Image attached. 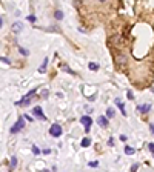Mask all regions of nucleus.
<instances>
[{
    "label": "nucleus",
    "instance_id": "1",
    "mask_svg": "<svg viewBox=\"0 0 154 172\" xmlns=\"http://www.w3.org/2000/svg\"><path fill=\"white\" fill-rule=\"evenodd\" d=\"M35 92H37L35 89H31V91H29L28 94L25 95V97H23L20 101H17V104H19V106H28V104L31 103V100H32V95L35 94Z\"/></svg>",
    "mask_w": 154,
    "mask_h": 172
},
{
    "label": "nucleus",
    "instance_id": "2",
    "mask_svg": "<svg viewBox=\"0 0 154 172\" xmlns=\"http://www.w3.org/2000/svg\"><path fill=\"white\" fill-rule=\"evenodd\" d=\"M62 132H63V129H62V126L59 123H53V125L49 126V134L53 135V137H60Z\"/></svg>",
    "mask_w": 154,
    "mask_h": 172
},
{
    "label": "nucleus",
    "instance_id": "3",
    "mask_svg": "<svg viewBox=\"0 0 154 172\" xmlns=\"http://www.w3.org/2000/svg\"><path fill=\"white\" fill-rule=\"evenodd\" d=\"M80 123L85 126V132L88 134V132H89V129H91V125H93L91 117H89V115H83V117L80 118Z\"/></svg>",
    "mask_w": 154,
    "mask_h": 172
},
{
    "label": "nucleus",
    "instance_id": "4",
    "mask_svg": "<svg viewBox=\"0 0 154 172\" xmlns=\"http://www.w3.org/2000/svg\"><path fill=\"white\" fill-rule=\"evenodd\" d=\"M23 128H25V122H23V118L20 117L19 120L16 122V125L11 128V134H17V132H20Z\"/></svg>",
    "mask_w": 154,
    "mask_h": 172
},
{
    "label": "nucleus",
    "instance_id": "5",
    "mask_svg": "<svg viewBox=\"0 0 154 172\" xmlns=\"http://www.w3.org/2000/svg\"><path fill=\"white\" fill-rule=\"evenodd\" d=\"M32 114L38 118V120H46V117H45V114H43V111H42L40 106H35V108L32 109Z\"/></svg>",
    "mask_w": 154,
    "mask_h": 172
},
{
    "label": "nucleus",
    "instance_id": "6",
    "mask_svg": "<svg viewBox=\"0 0 154 172\" xmlns=\"http://www.w3.org/2000/svg\"><path fill=\"white\" fill-rule=\"evenodd\" d=\"M137 109H139V112H142V114H148V112L151 111V104H149V103L139 104V106H137Z\"/></svg>",
    "mask_w": 154,
    "mask_h": 172
},
{
    "label": "nucleus",
    "instance_id": "7",
    "mask_svg": "<svg viewBox=\"0 0 154 172\" xmlns=\"http://www.w3.org/2000/svg\"><path fill=\"white\" fill-rule=\"evenodd\" d=\"M97 123H99V126H100V128H106V126H108V117H106V115L99 117Z\"/></svg>",
    "mask_w": 154,
    "mask_h": 172
},
{
    "label": "nucleus",
    "instance_id": "8",
    "mask_svg": "<svg viewBox=\"0 0 154 172\" xmlns=\"http://www.w3.org/2000/svg\"><path fill=\"white\" fill-rule=\"evenodd\" d=\"M22 29H23V23H22V22H16V23H12V32L19 34Z\"/></svg>",
    "mask_w": 154,
    "mask_h": 172
},
{
    "label": "nucleus",
    "instance_id": "9",
    "mask_svg": "<svg viewBox=\"0 0 154 172\" xmlns=\"http://www.w3.org/2000/svg\"><path fill=\"white\" fill-rule=\"evenodd\" d=\"M116 104H117V106H119V109H120L122 115H123V117H126V111H125V106L122 104V101H120L119 98H116Z\"/></svg>",
    "mask_w": 154,
    "mask_h": 172
},
{
    "label": "nucleus",
    "instance_id": "10",
    "mask_svg": "<svg viewBox=\"0 0 154 172\" xmlns=\"http://www.w3.org/2000/svg\"><path fill=\"white\" fill-rule=\"evenodd\" d=\"M116 62H117L119 66L126 65V57H125V56H117V57H116Z\"/></svg>",
    "mask_w": 154,
    "mask_h": 172
},
{
    "label": "nucleus",
    "instance_id": "11",
    "mask_svg": "<svg viewBox=\"0 0 154 172\" xmlns=\"http://www.w3.org/2000/svg\"><path fill=\"white\" fill-rule=\"evenodd\" d=\"M89 144H91V138H88V137H85V138L82 140V143H80V146H82V148H88Z\"/></svg>",
    "mask_w": 154,
    "mask_h": 172
},
{
    "label": "nucleus",
    "instance_id": "12",
    "mask_svg": "<svg viewBox=\"0 0 154 172\" xmlns=\"http://www.w3.org/2000/svg\"><path fill=\"white\" fill-rule=\"evenodd\" d=\"M54 17H56V20H62V19H63V11H62V9H56Z\"/></svg>",
    "mask_w": 154,
    "mask_h": 172
},
{
    "label": "nucleus",
    "instance_id": "13",
    "mask_svg": "<svg viewBox=\"0 0 154 172\" xmlns=\"http://www.w3.org/2000/svg\"><path fill=\"white\" fill-rule=\"evenodd\" d=\"M9 167H11V170H14V169L17 167V158H16V157H12V158H11V163H9Z\"/></svg>",
    "mask_w": 154,
    "mask_h": 172
},
{
    "label": "nucleus",
    "instance_id": "14",
    "mask_svg": "<svg viewBox=\"0 0 154 172\" xmlns=\"http://www.w3.org/2000/svg\"><path fill=\"white\" fill-rule=\"evenodd\" d=\"M60 69H62V71H66L68 74H74V71H72V69L69 68L68 65H60Z\"/></svg>",
    "mask_w": 154,
    "mask_h": 172
},
{
    "label": "nucleus",
    "instance_id": "15",
    "mask_svg": "<svg viewBox=\"0 0 154 172\" xmlns=\"http://www.w3.org/2000/svg\"><path fill=\"white\" fill-rule=\"evenodd\" d=\"M134 152H136V149L131 148V146H126V148H125V154H126V155H133Z\"/></svg>",
    "mask_w": 154,
    "mask_h": 172
},
{
    "label": "nucleus",
    "instance_id": "16",
    "mask_svg": "<svg viewBox=\"0 0 154 172\" xmlns=\"http://www.w3.org/2000/svg\"><path fill=\"white\" fill-rule=\"evenodd\" d=\"M114 115H116V111H114L112 108H108V109H106V117H108V118H112Z\"/></svg>",
    "mask_w": 154,
    "mask_h": 172
},
{
    "label": "nucleus",
    "instance_id": "17",
    "mask_svg": "<svg viewBox=\"0 0 154 172\" xmlns=\"http://www.w3.org/2000/svg\"><path fill=\"white\" fill-rule=\"evenodd\" d=\"M46 65H48V59H43V63H42V66H40V72H45V68H46Z\"/></svg>",
    "mask_w": 154,
    "mask_h": 172
},
{
    "label": "nucleus",
    "instance_id": "18",
    "mask_svg": "<svg viewBox=\"0 0 154 172\" xmlns=\"http://www.w3.org/2000/svg\"><path fill=\"white\" fill-rule=\"evenodd\" d=\"M89 69H91V71H97L99 69V65H96V63H89Z\"/></svg>",
    "mask_w": 154,
    "mask_h": 172
},
{
    "label": "nucleus",
    "instance_id": "19",
    "mask_svg": "<svg viewBox=\"0 0 154 172\" xmlns=\"http://www.w3.org/2000/svg\"><path fill=\"white\" fill-rule=\"evenodd\" d=\"M31 151H32V154H34V155H38V154H40V149H38L37 146H32V148H31Z\"/></svg>",
    "mask_w": 154,
    "mask_h": 172
},
{
    "label": "nucleus",
    "instance_id": "20",
    "mask_svg": "<svg viewBox=\"0 0 154 172\" xmlns=\"http://www.w3.org/2000/svg\"><path fill=\"white\" fill-rule=\"evenodd\" d=\"M19 51H20V54H23V56H28V54H29L28 49H23L22 46H19Z\"/></svg>",
    "mask_w": 154,
    "mask_h": 172
},
{
    "label": "nucleus",
    "instance_id": "21",
    "mask_svg": "<svg viewBox=\"0 0 154 172\" xmlns=\"http://www.w3.org/2000/svg\"><path fill=\"white\" fill-rule=\"evenodd\" d=\"M48 94H49V91H48V89H43V91H42V98H46Z\"/></svg>",
    "mask_w": 154,
    "mask_h": 172
},
{
    "label": "nucleus",
    "instance_id": "22",
    "mask_svg": "<svg viewBox=\"0 0 154 172\" xmlns=\"http://www.w3.org/2000/svg\"><path fill=\"white\" fill-rule=\"evenodd\" d=\"M148 149L154 154V143H148Z\"/></svg>",
    "mask_w": 154,
    "mask_h": 172
},
{
    "label": "nucleus",
    "instance_id": "23",
    "mask_svg": "<svg viewBox=\"0 0 154 172\" xmlns=\"http://www.w3.org/2000/svg\"><path fill=\"white\" fill-rule=\"evenodd\" d=\"M26 20H28V22H35L37 19H35L34 16H28V17H26Z\"/></svg>",
    "mask_w": 154,
    "mask_h": 172
},
{
    "label": "nucleus",
    "instance_id": "24",
    "mask_svg": "<svg viewBox=\"0 0 154 172\" xmlns=\"http://www.w3.org/2000/svg\"><path fill=\"white\" fill-rule=\"evenodd\" d=\"M0 60H2L3 63H6V65H9V63H11V62H9V60H8L6 57H0Z\"/></svg>",
    "mask_w": 154,
    "mask_h": 172
},
{
    "label": "nucleus",
    "instance_id": "25",
    "mask_svg": "<svg viewBox=\"0 0 154 172\" xmlns=\"http://www.w3.org/2000/svg\"><path fill=\"white\" fill-rule=\"evenodd\" d=\"M137 169H139V164H137V163H136V164H133V166H131V170H133V172H136V170H137Z\"/></svg>",
    "mask_w": 154,
    "mask_h": 172
},
{
    "label": "nucleus",
    "instance_id": "26",
    "mask_svg": "<svg viewBox=\"0 0 154 172\" xmlns=\"http://www.w3.org/2000/svg\"><path fill=\"white\" fill-rule=\"evenodd\" d=\"M126 95H128V98H130V100H133V98H134V97H133V92H131V91H128V92H126Z\"/></svg>",
    "mask_w": 154,
    "mask_h": 172
},
{
    "label": "nucleus",
    "instance_id": "27",
    "mask_svg": "<svg viewBox=\"0 0 154 172\" xmlns=\"http://www.w3.org/2000/svg\"><path fill=\"white\" fill-rule=\"evenodd\" d=\"M89 166H91V167H97L99 163H97V161H91V163H89Z\"/></svg>",
    "mask_w": 154,
    "mask_h": 172
},
{
    "label": "nucleus",
    "instance_id": "28",
    "mask_svg": "<svg viewBox=\"0 0 154 172\" xmlns=\"http://www.w3.org/2000/svg\"><path fill=\"white\" fill-rule=\"evenodd\" d=\"M108 146H114V140H112V138L108 140Z\"/></svg>",
    "mask_w": 154,
    "mask_h": 172
},
{
    "label": "nucleus",
    "instance_id": "29",
    "mask_svg": "<svg viewBox=\"0 0 154 172\" xmlns=\"http://www.w3.org/2000/svg\"><path fill=\"white\" fill-rule=\"evenodd\" d=\"M25 118H26L28 122H32V117H29V115H25Z\"/></svg>",
    "mask_w": 154,
    "mask_h": 172
},
{
    "label": "nucleus",
    "instance_id": "30",
    "mask_svg": "<svg viewBox=\"0 0 154 172\" xmlns=\"http://www.w3.org/2000/svg\"><path fill=\"white\" fill-rule=\"evenodd\" d=\"M149 129H151V132H152V134H154V125H152V123L149 125Z\"/></svg>",
    "mask_w": 154,
    "mask_h": 172
},
{
    "label": "nucleus",
    "instance_id": "31",
    "mask_svg": "<svg viewBox=\"0 0 154 172\" xmlns=\"http://www.w3.org/2000/svg\"><path fill=\"white\" fill-rule=\"evenodd\" d=\"M120 140L122 141H126V135H120Z\"/></svg>",
    "mask_w": 154,
    "mask_h": 172
},
{
    "label": "nucleus",
    "instance_id": "32",
    "mask_svg": "<svg viewBox=\"0 0 154 172\" xmlns=\"http://www.w3.org/2000/svg\"><path fill=\"white\" fill-rule=\"evenodd\" d=\"M43 154H45V155H48V154H51V151H49V149H45V151H43Z\"/></svg>",
    "mask_w": 154,
    "mask_h": 172
},
{
    "label": "nucleus",
    "instance_id": "33",
    "mask_svg": "<svg viewBox=\"0 0 154 172\" xmlns=\"http://www.w3.org/2000/svg\"><path fill=\"white\" fill-rule=\"evenodd\" d=\"M2 26H3V19L0 17V29H2Z\"/></svg>",
    "mask_w": 154,
    "mask_h": 172
},
{
    "label": "nucleus",
    "instance_id": "34",
    "mask_svg": "<svg viewBox=\"0 0 154 172\" xmlns=\"http://www.w3.org/2000/svg\"><path fill=\"white\" fill-rule=\"evenodd\" d=\"M99 2H105V0H99Z\"/></svg>",
    "mask_w": 154,
    "mask_h": 172
}]
</instances>
